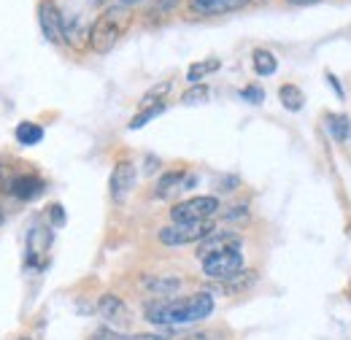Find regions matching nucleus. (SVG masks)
<instances>
[{"label":"nucleus","mask_w":351,"mask_h":340,"mask_svg":"<svg viewBox=\"0 0 351 340\" xmlns=\"http://www.w3.org/2000/svg\"><path fill=\"white\" fill-rule=\"evenodd\" d=\"M211 313H214V298L208 292H197L192 298H168V300L154 298L152 302H146V308H143L146 321L162 324V327H171V324H195V321L208 319Z\"/></svg>","instance_id":"f257e3e1"},{"label":"nucleus","mask_w":351,"mask_h":340,"mask_svg":"<svg viewBox=\"0 0 351 340\" xmlns=\"http://www.w3.org/2000/svg\"><path fill=\"white\" fill-rule=\"evenodd\" d=\"M130 25H132L130 5H122V3L108 5V8L92 22V30H89V49L97 51V54H108L117 43L125 38V33L130 30Z\"/></svg>","instance_id":"f03ea898"},{"label":"nucleus","mask_w":351,"mask_h":340,"mask_svg":"<svg viewBox=\"0 0 351 340\" xmlns=\"http://www.w3.org/2000/svg\"><path fill=\"white\" fill-rule=\"evenodd\" d=\"M219 213V200L214 195H197L189 200H181L171 208L173 224H189V221H208Z\"/></svg>","instance_id":"7ed1b4c3"},{"label":"nucleus","mask_w":351,"mask_h":340,"mask_svg":"<svg viewBox=\"0 0 351 340\" xmlns=\"http://www.w3.org/2000/svg\"><path fill=\"white\" fill-rule=\"evenodd\" d=\"M200 262H203V273L211 281H232L243 270V254H241V249H224V252H217V254L206 256Z\"/></svg>","instance_id":"20e7f679"},{"label":"nucleus","mask_w":351,"mask_h":340,"mask_svg":"<svg viewBox=\"0 0 351 340\" xmlns=\"http://www.w3.org/2000/svg\"><path fill=\"white\" fill-rule=\"evenodd\" d=\"M214 232V219L208 221H189V224H171L160 230V243L165 246H186V243H200Z\"/></svg>","instance_id":"39448f33"},{"label":"nucleus","mask_w":351,"mask_h":340,"mask_svg":"<svg viewBox=\"0 0 351 340\" xmlns=\"http://www.w3.org/2000/svg\"><path fill=\"white\" fill-rule=\"evenodd\" d=\"M44 189H46L44 178H38L36 173H14V175H8V181H5V192H8L11 197L22 200V203L38 200V197L44 195Z\"/></svg>","instance_id":"423d86ee"},{"label":"nucleus","mask_w":351,"mask_h":340,"mask_svg":"<svg viewBox=\"0 0 351 340\" xmlns=\"http://www.w3.org/2000/svg\"><path fill=\"white\" fill-rule=\"evenodd\" d=\"M135 181H138V170L130 160H119L114 170H111V197L114 203H125L130 197V192L135 189Z\"/></svg>","instance_id":"0eeeda50"},{"label":"nucleus","mask_w":351,"mask_h":340,"mask_svg":"<svg viewBox=\"0 0 351 340\" xmlns=\"http://www.w3.org/2000/svg\"><path fill=\"white\" fill-rule=\"evenodd\" d=\"M38 25H41V33L49 43H62V11L54 0H41L38 3Z\"/></svg>","instance_id":"6e6552de"},{"label":"nucleus","mask_w":351,"mask_h":340,"mask_svg":"<svg viewBox=\"0 0 351 340\" xmlns=\"http://www.w3.org/2000/svg\"><path fill=\"white\" fill-rule=\"evenodd\" d=\"M51 227H44V224H36L27 235V265H36V267H44L46 265V254L51 249Z\"/></svg>","instance_id":"1a4fd4ad"},{"label":"nucleus","mask_w":351,"mask_h":340,"mask_svg":"<svg viewBox=\"0 0 351 340\" xmlns=\"http://www.w3.org/2000/svg\"><path fill=\"white\" fill-rule=\"evenodd\" d=\"M89 30H92V25L87 22L84 14H79V11L65 14L62 11V38L73 49H82L84 43H89Z\"/></svg>","instance_id":"9d476101"},{"label":"nucleus","mask_w":351,"mask_h":340,"mask_svg":"<svg viewBox=\"0 0 351 340\" xmlns=\"http://www.w3.org/2000/svg\"><path fill=\"white\" fill-rule=\"evenodd\" d=\"M97 313L106 321H111V324H119V327H128L130 324V308L125 305V300L111 295V292L97 300Z\"/></svg>","instance_id":"9b49d317"},{"label":"nucleus","mask_w":351,"mask_h":340,"mask_svg":"<svg viewBox=\"0 0 351 340\" xmlns=\"http://www.w3.org/2000/svg\"><path fill=\"white\" fill-rule=\"evenodd\" d=\"M224 249H241V235H235V232H211L208 238H203L200 241V246H197V259H206V256L217 254V252H224Z\"/></svg>","instance_id":"f8f14e48"},{"label":"nucleus","mask_w":351,"mask_h":340,"mask_svg":"<svg viewBox=\"0 0 351 340\" xmlns=\"http://www.w3.org/2000/svg\"><path fill=\"white\" fill-rule=\"evenodd\" d=\"M246 0H189V11L197 16H217V14H230L241 11Z\"/></svg>","instance_id":"ddd939ff"},{"label":"nucleus","mask_w":351,"mask_h":340,"mask_svg":"<svg viewBox=\"0 0 351 340\" xmlns=\"http://www.w3.org/2000/svg\"><path fill=\"white\" fill-rule=\"evenodd\" d=\"M143 287H146L154 298L168 300V298H176L184 284H181V278H176V276H152V278L143 281Z\"/></svg>","instance_id":"4468645a"},{"label":"nucleus","mask_w":351,"mask_h":340,"mask_svg":"<svg viewBox=\"0 0 351 340\" xmlns=\"http://www.w3.org/2000/svg\"><path fill=\"white\" fill-rule=\"evenodd\" d=\"M184 178H186V170H168V173H162L160 181H157V186H154V197L165 200L173 192L184 189Z\"/></svg>","instance_id":"2eb2a0df"},{"label":"nucleus","mask_w":351,"mask_h":340,"mask_svg":"<svg viewBox=\"0 0 351 340\" xmlns=\"http://www.w3.org/2000/svg\"><path fill=\"white\" fill-rule=\"evenodd\" d=\"M14 138H16L19 146H38L44 141V127L36 125V122H19Z\"/></svg>","instance_id":"dca6fc26"},{"label":"nucleus","mask_w":351,"mask_h":340,"mask_svg":"<svg viewBox=\"0 0 351 340\" xmlns=\"http://www.w3.org/2000/svg\"><path fill=\"white\" fill-rule=\"evenodd\" d=\"M252 65H254V73H257V76H273V73L278 71V60H276V54L267 51V49H254Z\"/></svg>","instance_id":"f3484780"},{"label":"nucleus","mask_w":351,"mask_h":340,"mask_svg":"<svg viewBox=\"0 0 351 340\" xmlns=\"http://www.w3.org/2000/svg\"><path fill=\"white\" fill-rule=\"evenodd\" d=\"M278 100H281V106L287 108V111H300L303 106H306V95H303V89L298 84H284L278 89Z\"/></svg>","instance_id":"a211bd4d"},{"label":"nucleus","mask_w":351,"mask_h":340,"mask_svg":"<svg viewBox=\"0 0 351 340\" xmlns=\"http://www.w3.org/2000/svg\"><path fill=\"white\" fill-rule=\"evenodd\" d=\"M219 68H221V62H219V60H214V57H211V60L192 62V65H189V71H186V82H189V86L200 84V82H203L208 73H214V71H219Z\"/></svg>","instance_id":"6ab92c4d"},{"label":"nucleus","mask_w":351,"mask_h":340,"mask_svg":"<svg viewBox=\"0 0 351 340\" xmlns=\"http://www.w3.org/2000/svg\"><path fill=\"white\" fill-rule=\"evenodd\" d=\"M324 122H327V130L335 141H346L351 135V119L346 114H327Z\"/></svg>","instance_id":"aec40b11"},{"label":"nucleus","mask_w":351,"mask_h":340,"mask_svg":"<svg viewBox=\"0 0 351 340\" xmlns=\"http://www.w3.org/2000/svg\"><path fill=\"white\" fill-rule=\"evenodd\" d=\"M165 108H168V103H157V106L141 108V111H138V114H135V117L130 119V125H128V127H130V130H141L143 125H146V122H152L154 117H160V114H162Z\"/></svg>","instance_id":"412c9836"},{"label":"nucleus","mask_w":351,"mask_h":340,"mask_svg":"<svg viewBox=\"0 0 351 340\" xmlns=\"http://www.w3.org/2000/svg\"><path fill=\"white\" fill-rule=\"evenodd\" d=\"M171 82H162V84H154L143 97H141V108H149V106H157V103H165V95L171 92Z\"/></svg>","instance_id":"4be33fe9"},{"label":"nucleus","mask_w":351,"mask_h":340,"mask_svg":"<svg viewBox=\"0 0 351 340\" xmlns=\"http://www.w3.org/2000/svg\"><path fill=\"white\" fill-rule=\"evenodd\" d=\"M208 95H211V89L206 84H192L181 95V103H184V106H200V103L208 100Z\"/></svg>","instance_id":"5701e85b"},{"label":"nucleus","mask_w":351,"mask_h":340,"mask_svg":"<svg viewBox=\"0 0 351 340\" xmlns=\"http://www.w3.org/2000/svg\"><path fill=\"white\" fill-rule=\"evenodd\" d=\"M178 3H181V0H154V5H152V11H149V16L162 19V16L173 14L176 8H178Z\"/></svg>","instance_id":"b1692460"},{"label":"nucleus","mask_w":351,"mask_h":340,"mask_svg":"<svg viewBox=\"0 0 351 340\" xmlns=\"http://www.w3.org/2000/svg\"><path fill=\"white\" fill-rule=\"evenodd\" d=\"M46 216H49V224H51V227H62V224H65V208H62L60 203H51V206L46 208Z\"/></svg>","instance_id":"393cba45"},{"label":"nucleus","mask_w":351,"mask_h":340,"mask_svg":"<svg viewBox=\"0 0 351 340\" xmlns=\"http://www.w3.org/2000/svg\"><path fill=\"white\" fill-rule=\"evenodd\" d=\"M241 97H243L246 103H254V106H260V103L265 100V89H263V86L252 84V86H246V89L241 92Z\"/></svg>","instance_id":"a878e982"},{"label":"nucleus","mask_w":351,"mask_h":340,"mask_svg":"<svg viewBox=\"0 0 351 340\" xmlns=\"http://www.w3.org/2000/svg\"><path fill=\"white\" fill-rule=\"evenodd\" d=\"M92 340H128L122 332H117V330H111V327H100V330H95V335Z\"/></svg>","instance_id":"bb28decb"},{"label":"nucleus","mask_w":351,"mask_h":340,"mask_svg":"<svg viewBox=\"0 0 351 340\" xmlns=\"http://www.w3.org/2000/svg\"><path fill=\"white\" fill-rule=\"evenodd\" d=\"M230 221L232 219H249V208L246 206H235V208H230V213H224Z\"/></svg>","instance_id":"cd10ccee"},{"label":"nucleus","mask_w":351,"mask_h":340,"mask_svg":"<svg viewBox=\"0 0 351 340\" xmlns=\"http://www.w3.org/2000/svg\"><path fill=\"white\" fill-rule=\"evenodd\" d=\"M143 170H146V175L157 173V170H160V160H157L154 154H149V157H146V162H143Z\"/></svg>","instance_id":"c85d7f7f"},{"label":"nucleus","mask_w":351,"mask_h":340,"mask_svg":"<svg viewBox=\"0 0 351 340\" xmlns=\"http://www.w3.org/2000/svg\"><path fill=\"white\" fill-rule=\"evenodd\" d=\"M327 79H330V86H332V89H335V95H338V97H341V100H343V95H346V92H343V86H341V82H338V79H335V76H332V73H327Z\"/></svg>","instance_id":"c756f323"},{"label":"nucleus","mask_w":351,"mask_h":340,"mask_svg":"<svg viewBox=\"0 0 351 340\" xmlns=\"http://www.w3.org/2000/svg\"><path fill=\"white\" fill-rule=\"evenodd\" d=\"M128 340H165L162 335H157V332H141V335H132Z\"/></svg>","instance_id":"7c9ffc66"},{"label":"nucleus","mask_w":351,"mask_h":340,"mask_svg":"<svg viewBox=\"0 0 351 340\" xmlns=\"http://www.w3.org/2000/svg\"><path fill=\"white\" fill-rule=\"evenodd\" d=\"M5 181H8V173H5V168L0 165V192H5Z\"/></svg>","instance_id":"2f4dec72"},{"label":"nucleus","mask_w":351,"mask_h":340,"mask_svg":"<svg viewBox=\"0 0 351 340\" xmlns=\"http://www.w3.org/2000/svg\"><path fill=\"white\" fill-rule=\"evenodd\" d=\"M287 3H292V5H311V3H319V0H287Z\"/></svg>","instance_id":"473e14b6"},{"label":"nucleus","mask_w":351,"mask_h":340,"mask_svg":"<svg viewBox=\"0 0 351 340\" xmlns=\"http://www.w3.org/2000/svg\"><path fill=\"white\" fill-rule=\"evenodd\" d=\"M119 3H122V5H130L132 8V5H135V3H141V0H119Z\"/></svg>","instance_id":"72a5a7b5"},{"label":"nucleus","mask_w":351,"mask_h":340,"mask_svg":"<svg viewBox=\"0 0 351 340\" xmlns=\"http://www.w3.org/2000/svg\"><path fill=\"white\" fill-rule=\"evenodd\" d=\"M5 224V211H3V206H0V227Z\"/></svg>","instance_id":"f704fd0d"},{"label":"nucleus","mask_w":351,"mask_h":340,"mask_svg":"<svg viewBox=\"0 0 351 340\" xmlns=\"http://www.w3.org/2000/svg\"><path fill=\"white\" fill-rule=\"evenodd\" d=\"M249 3H254V5H263V3H267V0H246V5H249Z\"/></svg>","instance_id":"c9c22d12"},{"label":"nucleus","mask_w":351,"mask_h":340,"mask_svg":"<svg viewBox=\"0 0 351 340\" xmlns=\"http://www.w3.org/2000/svg\"><path fill=\"white\" fill-rule=\"evenodd\" d=\"M89 3H92V5H100V3H106V0H89Z\"/></svg>","instance_id":"e433bc0d"},{"label":"nucleus","mask_w":351,"mask_h":340,"mask_svg":"<svg viewBox=\"0 0 351 340\" xmlns=\"http://www.w3.org/2000/svg\"><path fill=\"white\" fill-rule=\"evenodd\" d=\"M346 232H349V235H351V221H349V227H346Z\"/></svg>","instance_id":"4c0bfd02"},{"label":"nucleus","mask_w":351,"mask_h":340,"mask_svg":"<svg viewBox=\"0 0 351 340\" xmlns=\"http://www.w3.org/2000/svg\"><path fill=\"white\" fill-rule=\"evenodd\" d=\"M19 340H27V338H19Z\"/></svg>","instance_id":"58836bf2"}]
</instances>
